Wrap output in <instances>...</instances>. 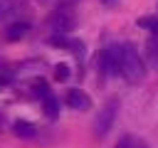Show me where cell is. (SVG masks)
Wrapping results in <instances>:
<instances>
[{"instance_id":"1","label":"cell","mask_w":158,"mask_h":148,"mask_svg":"<svg viewBox=\"0 0 158 148\" xmlns=\"http://www.w3.org/2000/svg\"><path fill=\"white\" fill-rule=\"evenodd\" d=\"M118 74H121L126 81H131V84H136V81L143 79L146 67H143V59L138 57V49H136L133 44H121V64H118Z\"/></svg>"},{"instance_id":"2","label":"cell","mask_w":158,"mask_h":148,"mask_svg":"<svg viewBox=\"0 0 158 148\" xmlns=\"http://www.w3.org/2000/svg\"><path fill=\"white\" fill-rule=\"evenodd\" d=\"M116 113H118V99H109V101L104 104V109L96 113V118H94V133H96L99 138L111 131V126H114V121H116Z\"/></svg>"},{"instance_id":"3","label":"cell","mask_w":158,"mask_h":148,"mask_svg":"<svg viewBox=\"0 0 158 148\" xmlns=\"http://www.w3.org/2000/svg\"><path fill=\"white\" fill-rule=\"evenodd\" d=\"M118 64H121V44L106 47V49L99 54L101 76H118Z\"/></svg>"},{"instance_id":"4","label":"cell","mask_w":158,"mask_h":148,"mask_svg":"<svg viewBox=\"0 0 158 148\" xmlns=\"http://www.w3.org/2000/svg\"><path fill=\"white\" fill-rule=\"evenodd\" d=\"M74 25H77V17H74V12L67 10V7L54 10V15L49 17V27H52L54 32H59V35H67L69 30H74Z\"/></svg>"},{"instance_id":"5","label":"cell","mask_w":158,"mask_h":148,"mask_svg":"<svg viewBox=\"0 0 158 148\" xmlns=\"http://www.w3.org/2000/svg\"><path fill=\"white\" fill-rule=\"evenodd\" d=\"M64 101H67V106L74 109V111H86V109H91V99H89L81 89H69L67 96H64Z\"/></svg>"},{"instance_id":"6","label":"cell","mask_w":158,"mask_h":148,"mask_svg":"<svg viewBox=\"0 0 158 148\" xmlns=\"http://www.w3.org/2000/svg\"><path fill=\"white\" fill-rule=\"evenodd\" d=\"M12 133H15L17 138H35V136H37V126L30 123V121L17 118V121L12 123Z\"/></svg>"},{"instance_id":"7","label":"cell","mask_w":158,"mask_h":148,"mask_svg":"<svg viewBox=\"0 0 158 148\" xmlns=\"http://www.w3.org/2000/svg\"><path fill=\"white\" fill-rule=\"evenodd\" d=\"M27 32H30V22H12V25L5 30V39H7V42H17V39H22Z\"/></svg>"},{"instance_id":"8","label":"cell","mask_w":158,"mask_h":148,"mask_svg":"<svg viewBox=\"0 0 158 148\" xmlns=\"http://www.w3.org/2000/svg\"><path fill=\"white\" fill-rule=\"evenodd\" d=\"M42 106H44V113H47L49 118H57V113H59V104H57V99H54L52 91H47V94L42 96Z\"/></svg>"},{"instance_id":"9","label":"cell","mask_w":158,"mask_h":148,"mask_svg":"<svg viewBox=\"0 0 158 148\" xmlns=\"http://www.w3.org/2000/svg\"><path fill=\"white\" fill-rule=\"evenodd\" d=\"M138 27L158 35V15H148V17H138Z\"/></svg>"},{"instance_id":"10","label":"cell","mask_w":158,"mask_h":148,"mask_svg":"<svg viewBox=\"0 0 158 148\" xmlns=\"http://www.w3.org/2000/svg\"><path fill=\"white\" fill-rule=\"evenodd\" d=\"M15 12V0H0V20Z\"/></svg>"},{"instance_id":"11","label":"cell","mask_w":158,"mask_h":148,"mask_svg":"<svg viewBox=\"0 0 158 148\" xmlns=\"http://www.w3.org/2000/svg\"><path fill=\"white\" fill-rule=\"evenodd\" d=\"M69 74H72V72H69L67 64H57V67H54V79H57V81H67Z\"/></svg>"},{"instance_id":"12","label":"cell","mask_w":158,"mask_h":148,"mask_svg":"<svg viewBox=\"0 0 158 148\" xmlns=\"http://www.w3.org/2000/svg\"><path fill=\"white\" fill-rule=\"evenodd\" d=\"M10 81H12V74H0V89H5Z\"/></svg>"},{"instance_id":"13","label":"cell","mask_w":158,"mask_h":148,"mask_svg":"<svg viewBox=\"0 0 158 148\" xmlns=\"http://www.w3.org/2000/svg\"><path fill=\"white\" fill-rule=\"evenodd\" d=\"M116 148H131V138H121V141L116 143Z\"/></svg>"},{"instance_id":"14","label":"cell","mask_w":158,"mask_h":148,"mask_svg":"<svg viewBox=\"0 0 158 148\" xmlns=\"http://www.w3.org/2000/svg\"><path fill=\"white\" fill-rule=\"evenodd\" d=\"M101 2H104V5H114L116 0H101Z\"/></svg>"},{"instance_id":"15","label":"cell","mask_w":158,"mask_h":148,"mask_svg":"<svg viewBox=\"0 0 158 148\" xmlns=\"http://www.w3.org/2000/svg\"><path fill=\"white\" fill-rule=\"evenodd\" d=\"M136 148H151V146H146V143H138V146H136Z\"/></svg>"},{"instance_id":"16","label":"cell","mask_w":158,"mask_h":148,"mask_svg":"<svg viewBox=\"0 0 158 148\" xmlns=\"http://www.w3.org/2000/svg\"><path fill=\"white\" fill-rule=\"evenodd\" d=\"M0 128H2V116H0Z\"/></svg>"}]
</instances>
